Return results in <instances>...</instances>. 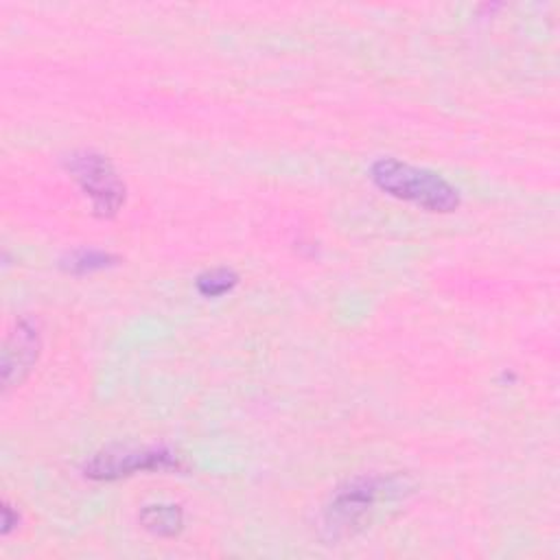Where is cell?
<instances>
[{"instance_id": "obj_1", "label": "cell", "mask_w": 560, "mask_h": 560, "mask_svg": "<svg viewBox=\"0 0 560 560\" xmlns=\"http://www.w3.org/2000/svg\"><path fill=\"white\" fill-rule=\"evenodd\" d=\"M370 179L383 192L429 212H453L462 201L459 190L440 173L400 162L396 158H378L370 166Z\"/></svg>"}, {"instance_id": "obj_2", "label": "cell", "mask_w": 560, "mask_h": 560, "mask_svg": "<svg viewBox=\"0 0 560 560\" xmlns=\"http://www.w3.org/2000/svg\"><path fill=\"white\" fill-rule=\"evenodd\" d=\"M402 488L405 483L398 477H357L348 481L332 494L324 512V529L330 538L352 536L378 501L402 494Z\"/></svg>"}, {"instance_id": "obj_3", "label": "cell", "mask_w": 560, "mask_h": 560, "mask_svg": "<svg viewBox=\"0 0 560 560\" xmlns=\"http://www.w3.org/2000/svg\"><path fill=\"white\" fill-rule=\"evenodd\" d=\"M66 168L98 214L112 217L120 210L125 203V184L103 153L90 149L74 151L68 155Z\"/></svg>"}, {"instance_id": "obj_4", "label": "cell", "mask_w": 560, "mask_h": 560, "mask_svg": "<svg viewBox=\"0 0 560 560\" xmlns=\"http://www.w3.org/2000/svg\"><path fill=\"white\" fill-rule=\"evenodd\" d=\"M177 455L166 448H129L116 446L105 448L90 457L83 466L85 477L90 479H118L140 470H171L177 468Z\"/></svg>"}, {"instance_id": "obj_5", "label": "cell", "mask_w": 560, "mask_h": 560, "mask_svg": "<svg viewBox=\"0 0 560 560\" xmlns=\"http://www.w3.org/2000/svg\"><path fill=\"white\" fill-rule=\"evenodd\" d=\"M42 352V328L35 317H20L7 335L2 350V383L4 387L20 385Z\"/></svg>"}, {"instance_id": "obj_6", "label": "cell", "mask_w": 560, "mask_h": 560, "mask_svg": "<svg viewBox=\"0 0 560 560\" xmlns=\"http://www.w3.org/2000/svg\"><path fill=\"white\" fill-rule=\"evenodd\" d=\"M140 523L155 536H175L182 529L184 514L179 505L173 503H153L144 505L140 512Z\"/></svg>"}, {"instance_id": "obj_7", "label": "cell", "mask_w": 560, "mask_h": 560, "mask_svg": "<svg viewBox=\"0 0 560 560\" xmlns=\"http://www.w3.org/2000/svg\"><path fill=\"white\" fill-rule=\"evenodd\" d=\"M236 282H238V276L232 269L219 267V269H210V271L201 273L197 278V289L206 298H217V295L232 291Z\"/></svg>"}, {"instance_id": "obj_8", "label": "cell", "mask_w": 560, "mask_h": 560, "mask_svg": "<svg viewBox=\"0 0 560 560\" xmlns=\"http://www.w3.org/2000/svg\"><path fill=\"white\" fill-rule=\"evenodd\" d=\"M114 258L105 252H96V249H79V252H72L66 267L68 271H77V273H83V271H94V269H105Z\"/></svg>"}]
</instances>
